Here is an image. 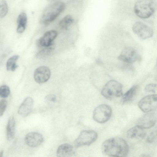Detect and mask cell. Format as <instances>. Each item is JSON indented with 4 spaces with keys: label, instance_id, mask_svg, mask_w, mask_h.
Here are the masks:
<instances>
[{
    "label": "cell",
    "instance_id": "cell-14",
    "mask_svg": "<svg viewBox=\"0 0 157 157\" xmlns=\"http://www.w3.org/2000/svg\"><path fill=\"white\" fill-rule=\"evenodd\" d=\"M34 100L30 97H27L19 106L18 113L21 115H27L31 112L33 109Z\"/></svg>",
    "mask_w": 157,
    "mask_h": 157
},
{
    "label": "cell",
    "instance_id": "cell-18",
    "mask_svg": "<svg viewBox=\"0 0 157 157\" xmlns=\"http://www.w3.org/2000/svg\"><path fill=\"white\" fill-rule=\"evenodd\" d=\"M27 23V17L24 12L20 13L17 19V32L19 33H22L25 29Z\"/></svg>",
    "mask_w": 157,
    "mask_h": 157
},
{
    "label": "cell",
    "instance_id": "cell-9",
    "mask_svg": "<svg viewBox=\"0 0 157 157\" xmlns=\"http://www.w3.org/2000/svg\"><path fill=\"white\" fill-rule=\"evenodd\" d=\"M139 58V56L136 50L130 47L124 48L118 57L119 60L128 63H134Z\"/></svg>",
    "mask_w": 157,
    "mask_h": 157
},
{
    "label": "cell",
    "instance_id": "cell-23",
    "mask_svg": "<svg viewBox=\"0 0 157 157\" xmlns=\"http://www.w3.org/2000/svg\"><path fill=\"white\" fill-rule=\"evenodd\" d=\"M51 46L46 47L45 48L39 52L36 55V57L39 59H41L49 55L53 49Z\"/></svg>",
    "mask_w": 157,
    "mask_h": 157
},
{
    "label": "cell",
    "instance_id": "cell-3",
    "mask_svg": "<svg viewBox=\"0 0 157 157\" xmlns=\"http://www.w3.org/2000/svg\"><path fill=\"white\" fill-rule=\"evenodd\" d=\"M155 8L153 0H138L135 4L134 10L138 17L145 19L149 17L153 14Z\"/></svg>",
    "mask_w": 157,
    "mask_h": 157
},
{
    "label": "cell",
    "instance_id": "cell-6",
    "mask_svg": "<svg viewBox=\"0 0 157 157\" xmlns=\"http://www.w3.org/2000/svg\"><path fill=\"white\" fill-rule=\"evenodd\" d=\"M112 113V109L109 106L105 104H101L94 109L93 113V118L98 123H104L109 119Z\"/></svg>",
    "mask_w": 157,
    "mask_h": 157
},
{
    "label": "cell",
    "instance_id": "cell-28",
    "mask_svg": "<svg viewBox=\"0 0 157 157\" xmlns=\"http://www.w3.org/2000/svg\"><path fill=\"white\" fill-rule=\"evenodd\" d=\"M45 99L51 102H55L56 101V97L53 94H50L47 95L45 97Z\"/></svg>",
    "mask_w": 157,
    "mask_h": 157
},
{
    "label": "cell",
    "instance_id": "cell-27",
    "mask_svg": "<svg viewBox=\"0 0 157 157\" xmlns=\"http://www.w3.org/2000/svg\"><path fill=\"white\" fill-rule=\"evenodd\" d=\"M7 102L4 99H2L0 102V115L2 116L4 114L7 106Z\"/></svg>",
    "mask_w": 157,
    "mask_h": 157
},
{
    "label": "cell",
    "instance_id": "cell-7",
    "mask_svg": "<svg viewBox=\"0 0 157 157\" xmlns=\"http://www.w3.org/2000/svg\"><path fill=\"white\" fill-rule=\"evenodd\" d=\"M138 105L143 112L149 113L157 108V94L147 95L139 101Z\"/></svg>",
    "mask_w": 157,
    "mask_h": 157
},
{
    "label": "cell",
    "instance_id": "cell-8",
    "mask_svg": "<svg viewBox=\"0 0 157 157\" xmlns=\"http://www.w3.org/2000/svg\"><path fill=\"white\" fill-rule=\"evenodd\" d=\"M132 30L139 38L146 39L151 37L154 33L153 30L147 25L141 21H137L133 25Z\"/></svg>",
    "mask_w": 157,
    "mask_h": 157
},
{
    "label": "cell",
    "instance_id": "cell-16",
    "mask_svg": "<svg viewBox=\"0 0 157 157\" xmlns=\"http://www.w3.org/2000/svg\"><path fill=\"white\" fill-rule=\"evenodd\" d=\"M144 128L137 125L130 128L127 132L128 138L130 139H141L145 135Z\"/></svg>",
    "mask_w": 157,
    "mask_h": 157
},
{
    "label": "cell",
    "instance_id": "cell-1",
    "mask_svg": "<svg viewBox=\"0 0 157 157\" xmlns=\"http://www.w3.org/2000/svg\"><path fill=\"white\" fill-rule=\"evenodd\" d=\"M101 150L105 155L113 157H125L129 151L126 141L120 137H113L106 140L102 143Z\"/></svg>",
    "mask_w": 157,
    "mask_h": 157
},
{
    "label": "cell",
    "instance_id": "cell-22",
    "mask_svg": "<svg viewBox=\"0 0 157 157\" xmlns=\"http://www.w3.org/2000/svg\"><path fill=\"white\" fill-rule=\"evenodd\" d=\"M8 11V7L5 0H1L0 2V17H5Z\"/></svg>",
    "mask_w": 157,
    "mask_h": 157
},
{
    "label": "cell",
    "instance_id": "cell-5",
    "mask_svg": "<svg viewBox=\"0 0 157 157\" xmlns=\"http://www.w3.org/2000/svg\"><path fill=\"white\" fill-rule=\"evenodd\" d=\"M98 134L93 130H85L82 131L75 140L74 144L76 147L89 146L95 142Z\"/></svg>",
    "mask_w": 157,
    "mask_h": 157
},
{
    "label": "cell",
    "instance_id": "cell-4",
    "mask_svg": "<svg viewBox=\"0 0 157 157\" xmlns=\"http://www.w3.org/2000/svg\"><path fill=\"white\" fill-rule=\"evenodd\" d=\"M122 84L114 80L108 82L101 91V95L106 98L111 100L121 96L123 94Z\"/></svg>",
    "mask_w": 157,
    "mask_h": 157
},
{
    "label": "cell",
    "instance_id": "cell-11",
    "mask_svg": "<svg viewBox=\"0 0 157 157\" xmlns=\"http://www.w3.org/2000/svg\"><path fill=\"white\" fill-rule=\"evenodd\" d=\"M156 121L155 114L150 113L145 114L139 119L137 121V125L144 129H148L154 126Z\"/></svg>",
    "mask_w": 157,
    "mask_h": 157
},
{
    "label": "cell",
    "instance_id": "cell-30",
    "mask_svg": "<svg viewBox=\"0 0 157 157\" xmlns=\"http://www.w3.org/2000/svg\"><path fill=\"white\" fill-rule=\"evenodd\" d=\"M156 79L157 81V75H156Z\"/></svg>",
    "mask_w": 157,
    "mask_h": 157
},
{
    "label": "cell",
    "instance_id": "cell-21",
    "mask_svg": "<svg viewBox=\"0 0 157 157\" xmlns=\"http://www.w3.org/2000/svg\"><path fill=\"white\" fill-rule=\"evenodd\" d=\"M74 19L71 16L67 15L63 17L59 23L60 26L63 29H67L73 23Z\"/></svg>",
    "mask_w": 157,
    "mask_h": 157
},
{
    "label": "cell",
    "instance_id": "cell-10",
    "mask_svg": "<svg viewBox=\"0 0 157 157\" xmlns=\"http://www.w3.org/2000/svg\"><path fill=\"white\" fill-rule=\"evenodd\" d=\"M50 69L45 66H40L35 70L34 78L35 81L39 83H42L47 81L51 76Z\"/></svg>",
    "mask_w": 157,
    "mask_h": 157
},
{
    "label": "cell",
    "instance_id": "cell-29",
    "mask_svg": "<svg viewBox=\"0 0 157 157\" xmlns=\"http://www.w3.org/2000/svg\"><path fill=\"white\" fill-rule=\"evenodd\" d=\"M3 153V151H2L0 153V157H2V156Z\"/></svg>",
    "mask_w": 157,
    "mask_h": 157
},
{
    "label": "cell",
    "instance_id": "cell-2",
    "mask_svg": "<svg viewBox=\"0 0 157 157\" xmlns=\"http://www.w3.org/2000/svg\"><path fill=\"white\" fill-rule=\"evenodd\" d=\"M65 8V3L57 2L52 3L44 10L40 18L41 22L48 25L53 21L64 11Z\"/></svg>",
    "mask_w": 157,
    "mask_h": 157
},
{
    "label": "cell",
    "instance_id": "cell-13",
    "mask_svg": "<svg viewBox=\"0 0 157 157\" xmlns=\"http://www.w3.org/2000/svg\"><path fill=\"white\" fill-rule=\"evenodd\" d=\"M57 35V32L52 30L46 32L40 39L39 43L41 46L46 47L52 45L53 40L56 38Z\"/></svg>",
    "mask_w": 157,
    "mask_h": 157
},
{
    "label": "cell",
    "instance_id": "cell-25",
    "mask_svg": "<svg viewBox=\"0 0 157 157\" xmlns=\"http://www.w3.org/2000/svg\"><path fill=\"white\" fill-rule=\"evenodd\" d=\"M144 90L147 93H155L157 91V84L150 83L145 87Z\"/></svg>",
    "mask_w": 157,
    "mask_h": 157
},
{
    "label": "cell",
    "instance_id": "cell-17",
    "mask_svg": "<svg viewBox=\"0 0 157 157\" xmlns=\"http://www.w3.org/2000/svg\"><path fill=\"white\" fill-rule=\"evenodd\" d=\"M138 89L137 85L132 87L122 96L121 100L122 103L125 104L133 100L137 94Z\"/></svg>",
    "mask_w": 157,
    "mask_h": 157
},
{
    "label": "cell",
    "instance_id": "cell-15",
    "mask_svg": "<svg viewBox=\"0 0 157 157\" xmlns=\"http://www.w3.org/2000/svg\"><path fill=\"white\" fill-rule=\"evenodd\" d=\"M56 153L58 157H70L75 154V151L73 146L70 144L65 143L59 147Z\"/></svg>",
    "mask_w": 157,
    "mask_h": 157
},
{
    "label": "cell",
    "instance_id": "cell-31",
    "mask_svg": "<svg viewBox=\"0 0 157 157\" xmlns=\"http://www.w3.org/2000/svg\"><path fill=\"white\" fill-rule=\"evenodd\" d=\"M48 1H53V0H47Z\"/></svg>",
    "mask_w": 157,
    "mask_h": 157
},
{
    "label": "cell",
    "instance_id": "cell-19",
    "mask_svg": "<svg viewBox=\"0 0 157 157\" xmlns=\"http://www.w3.org/2000/svg\"><path fill=\"white\" fill-rule=\"evenodd\" d=\"M16 123L13 116L9 118L6 127V135L8 140L11 141L14 137L15 132Z\"/></svg>",
    "mask_w": 157,
    "mask_h": 157
},
{
    "label": "cell",
    "instance_id": "cell-20",
    "mask_svg": "<svg viewBox=\"0 0 157 157\" xmlns=\"http://www.w3.org/2000/svg\"><path fill=\"white\" fill-rule=\"evenodd\" d=\"M19 56L17 55H14L10 57L7 61L6 68L8 71H14L18 67L16 62L19 58Z\"/></svg>",
    "mask_w": 157,
    "mask_h": 157
},
{
    "label": "cell",
    "instance_id": "cell-24",
    "mask_svg": "<svg viewBox=\"0 0 157 157\" xmlns=\"http://www.w3.org/2000/svg\"><path fill=\"white\" fill-rule=\"evenodd\" d=\"M10 90L9 87L6 85H3L0 88V95L2 98H6L9 95Z\"/></svg>",
    "mask_w": 157,
    "mask_h": 157
},
{
    "label": "cell",
    "instance_id": "cell-26",
    "mask_svg": "<svg viewBox=\"0 0 157 157\" xmlns=\"http://www.w3.org/2000/svg\"><path fill=\"white\" fill-rule=\"evenodd\" d=\"M147 141L149 143H154L157 141V131L151 132L147 138Z\"/></svg>",
    "mask_w": 157,
    "mask_h": 157
},
{
    "label": "cell",
    "instance_id": "cell-12",
    "mask_svg": "<svg viewBox=\"0 0 157 157\" xmlns=\"http://www.w3.org/2000/svg\"><path fill=\"white\" fill-rule=\"evenodd\" d=\"M26 144L29 147H36L40 145L44 141V137L41 134L36 132L28 133L25 138Z\"/></svg>",
    "mask_w": 157,
    "mask_h": 157
}]
</instances>
